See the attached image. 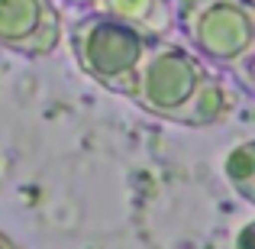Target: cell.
Here are the masks:
<instances>
[{
  "mask_svg": "<svg viewBox=\"0 0 255 249\" xmlns=\"http://www.w3.org/2000/svg\"><path fill=\"white\" fill-rule=\"evenodd\" d=\"M68 45L78 68L94 84L129 97L132 84H136L139 62H142L145 49L152 45V36L139 32L136 26L123 23L117 16L94 10L78 23H71Z\"/></svg>",
  "mask_w": 255,
  "mask_h": 249,
  "instance_id": "obj_1",
  "label": "cell"
},
{
  "mask_svg": "<svg viewBox=\"0 0 255 249\" xmlns=\"http://www.w3.org/2000/svg\"><path fill=\"white\" fill-rule=\"evenodd\" d=\"M171 10L174 26L204 62L226 68L255 49L252 0H178Z\"/></svg>",
  "mask_w": 255,
  "mask_h": 249,
  "instance_id": "obj_2",
  "label": "cell"
},
{
  "mask_svg": "<svg viewBox=\"0 0 255 249\" xmlns=\"http://www.w3.org/2000/svg\"><path fill=\"white\" fill-rule=\"evenodd\" d=\"M204 75L207 62L191 45H178L168 36L152 39V45L139 62L129 100H136L152 117L174 120V113L184 107V100L194 94V87Z\"/></svg>",
  "mask_w": 255,
  "mask_h": 249,
  "instance_id": "obj_3",
  "label": "cell"
},
{
  "mask_svg": "<svg viewBox=\"0 0 255 249\" xmlns=\"http://www.w3.org/2000/svg\"><path fill=\"white\" fill-rule=\"evenodd\" d=\"M62 42L52 0H0V45L26 58H45Z\"/></svg>",
  "mask_w": 255,
  "mask_h": 249,
  "instance_id": "obj_4",
  "label": "cell"
},
{
  "mask_svg": "<svg viewBox=\"0 0 255 249\" xmlns=\"http://www.w3.org/2000/svg\"><path fill=\"white\" fill-rule=\"evenodd\" d=\"M233 107H236L233 87L207 71V75L197 81V87H194V94L184 100V107L174 113V123H184V126H213V123H220V120L230 117Z\"/></svg>",
  "mask_w": 255,
  "mask_h": 249,
  "instance_id": "obj_5",
  "label": "cell"
},
{
  "mask_svg": "<svg viewBox=\"0 0 255 249\" xmlns=\"http://www.w3.org/2000/svg\"><path fill=\"white\" fill-rule=\"evenodd\" d=\"M87 6H94L97 13L117 16L123 23L136 26L139 32L152 39H162L174 29V10L171 0H91Z\"/></svg>",
  "mask_w": 255,
  "mask_h": 249,
  "instance_id": "obj_6",
  "label": "cell"
},
{
  "mask_svg": "<svg viewBox=\"0 0 255 249\" xmlns=\"http://www.w3.org/2000/svg\"><path fill=\"white\" fill-rule=\"evenodd\" d=\"M223 178L230 181V188L246 201V204L255 201V143L252 139L236 143L223 156Z\"/></svg>",
  "mask_w": 255,
  "mask_h": 249,
  "instance_id": "obj_7",
  "label": "cell"
},
{
  "mask_svg": "<svg viewBox=\"0 0 255 249\" xmlns=\"http://www.w3.org/2000/svg\"><path fill=\"white\" fill-rule=\"evenodd\" d=\"M252 62H255V49L246 52V55H239L233 65H226V71H230V78L236 81L239 87H243L246 94L255 91V81H252Z\"/></svg>",
  "mask_w": 255,
  "mask_h": 249,
  "instance_id": "obj_8",
  "label": "cell"
},
{
  "mask_svg": "<svg viewBox=\"0 0 255 249\" xmlns=\"http://www.w3.org/2000/svg\"><path fill=\"white\" fill-rule=\"evenodd\" d=\"M252 246H255V224L246 220V224L239 227L236 240H233V249H252Z\"/></svg>",
  "mask_w": 255,
  "mask_h": 249,
  "instance_id": "obj_9",
  "label": "cell"
},
{
  "mask_svg": "<svg viewBox=\"0 0 255 249\" xmlns=\"http://www.w3.org/2000/svg\"><path fill=\"white\" fill-rule=\"evenodd\" d=\"M0 249H16V246H13V243H10V240H6V237H3V233H0Z\"/></svg>",
  "mask_w": 255,
  "mask_h": 249,
  "instance_id": "obj_10",
  "label": "cell"
},
{
  "mask_svg": "<svg viewBox=\"0 0 255 249\" xmlns=\"http://www.w3.org/2000/svg\"><path fill=\"white\" fill-rule=\"evenodd\" d=\"M68 3H91V0H68Z\"/></svg>",
  "mask_w": 255,
  "mask_h": 249,
  "instance_id": "obj_11",
  "label": "cell"
}]
</instances>
